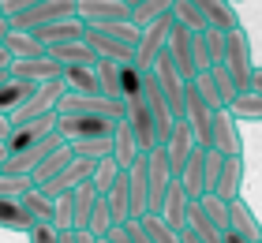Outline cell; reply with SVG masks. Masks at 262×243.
I'll return each instance as SVG.
<instances>
[{"label": "cell", "instance_id": "3", "mask_svg": "<svg viewBox=\"0 0 262 243\" xmlns=\"http://www.w3.org/2000/svg\"><path fill=\"white\" fill-rule=\"evenodd\" d=\"M154 82H158V90L169 97V108H172V116H180V108H184V86H187V79L176 71L172 64V56H169V49H161L158 56H154V64L146 68Z\"/></svg>", "mask_w": 262, "mask_h": 243}, {"label": "cell", "instance_id": "40", "mask_svg": "<svg viewBox=\"0 0 262 243\" xmlns=\"http://www.w3.org/2000/svg\"><path fill=\"white\" fill-rule=\"evenodd\" d=\"M34 184H30V176L27 172H4L0 168V194H11V198H23Z\"/></svg>", "mask_w": 262, "mask_h": 243}, {"label": "cell", "instance_id": "35", "mask_svg": "<svg viewBox=\"0 0 262 243\" xmlns=\"http://www.w3.org/2000/svg\"><path fill=\"white\" fill-rule=\"evenodd\" d=\"M23 206L30 210L34 221H53V198H49L41 187H30L27 194H23Z\"/></svg>", "mask_w": 262, "mask_h": 243}, {"label": "cell", "instance_id": "34", "mask_svg": "<svg viewBox=\"0 0 262 243\" xmlns=\"http://www.w3.org/2000/svg\"><path fill=\"white\" fill-rule=\"evenodd\" d=\"M172 19H176V23H184V27H187V30H195V34H202V30L210 27L206 15H202V11L191 4V0H176V4H172Z\"/></svg>", "mask_w": 262, "mask_h": 243}, {"label": "cell", "instance_id": "49", "mask_svg": "<svg viewBox=\"0 0 262 243\" xmlns=\"http://www.w3.org/2000/svg\"><path fill=\"white\" fill-rule=\"evenodd\" d=\"M8 131H11V120L0 113V139H8Z\"/></svg>", "mask_w": 262, "mask_h": 243}, {"label": "cell", "instance_id": "26", "mask_svg": "<svg viewBox=\"0 0 262 243\" xmlns=\"http://www.w3.org/2000/svg\"><path fill=\"white\" fill-rule=\"evenodd\" d=\"M34 225L30 210L23 206V198H11V194H0V228H8V232H27Z\"/></svg>", "mask_w": 262, "mask_h": 243}, {"label": "cell", "instance_id": "54", "mask_svg": "<svg viewBox=\"0 0 262 243\" xmlns=\"http://www.w3.org/2000/svg\"><path fill=\"white\" fill-rule=\"evenodd\" d=\"M4 34H8V19H0V45H4Z\"/></svg>", "mask_w": 262, "mask_h": 243}, {"label": "cell", "instance_id": "36", "mask_svg": "<svg viewBox=\"0 0 262 243\" xmlns=\"http://www.w3.org/2000/svg\"><path fill=\"white\" fill-rule=\"evenodd\" d=\"M195 202L202 206V213H206L210 221H213V225H217L221 232H225V225H229V202H225V198H217V194H213V191H206V194H199Z\"/></svg>", "mask_w": 262, "mask_h": 243}, {"label": "cell", "instance_id": "2", "mask_svg": "<svg viewBox=\"0 0 262 243\" xmlns=\"http://www.w3.org/2000/svg\"><path fill=\"white\" fill-rule=\"evenodd\" d=\"M116 120L109 116H90V113H56V131L75 142V139H109Z\"/></svg>", "mask_w": 262, "mask_h": 243}, {"label": "cell", "instance_id": "19", "mask_svg": "<svg viewBox=\"0 0 262 243\" xmlns=\"http://www.w3.org/2000/svg\"><path fill=\"white\" fill-rule=\"evenodd\" d=\"M11 75L30 79V82H49L60 75V64L45 53V56H30V60H11Z\"/></svg>", "mask_w": 262, "mask_h": 243}, {"label": "cell", "instance_id": "45", "mask_svg": "<svg viewBox=\"0 0 262 243\" xmlns=\"http://www.w3.org/2000/svg\"><path fill=\"white\" fill-rule=\"evenodd\" d=\"M124 236H127V243H154V239L146 236V228H142L135 217H131V221H124Z\"/></svg>", "mask_w": 262, "mask_h": 243}, {"label": "cell", "instance_id": "43", "mask_svg": "<svg viewBox=\"0 0 262 243\" xmlns=\"http://www.w3.org/2000/svg\"><path fill=\"white\" fill-rule=\"evenodd\" d=\"M210 79H213V86H217L221 101L229 105V101H232V94H236V82H232V75H229V71H225L221 64H213V68H210Z\"/></svg>", "mask_w": 262, "mask_h": 243}, {"label": "cell", "instance_id": "33", "mask_svg": "<svg viewBox=\"0 0 262 243\" xmlns=\"http://www.w3.org/2000/svg\"><path fill=\"white\" fill-rule=\"evenodd\" d=\"M176 0H139L135 8H131V23L135 27H142V23H150V19H161V15H169Z\"/></svg>", "mask_w": 262, "mask_h": 243}, {"label": "cell", "instance_id": "14", "mask_svg": "<svg viewBox=\"0 0 262 243\" xmlns=\"http://www.w3.org/2000/svg\"><path fill=\"white\" fill-rule=\"evenodd\" d=\"M244 176H247V168H244V153H225V161H221V176H217V187H213V194L225 202H232L236 194L244 191Z\"/></svg>", "mask_w": 262, "mask_h": 243}, {"label": "cell", "instance_id": "17", "mask_svg": "<svg viewBox=\"0 0 262 243\" xmlns=\"http://www.w3.org/2000/svg\"><path fill=\"white\" fill-rule=\"evenodd\" d=\"M187 206H191V198H187V191H184V184L172 176V184H169V191H165V198H161V206H158V213L169 221L176 232L184 228V221H187Z\"/></svg>", "mask_w": 262, "mask_h": 243}, {"label": "cell", "instance_id": "11", "mask_svg": "<svg viewBox=\"0 0 262 243\" xmlns=\"http://www.w3.org/2000/svg\"><path fill=\"white\" fill-rule=\"evenodd\" d=\"M90 172H94V161H86V157H79V153H71V161H68L41 191L49 194V198H56V194H71V191L82 184V180H90Z\"/></svg>", "mask_w": 262, "mask_h": 243}, {"label": "cell", "instance_id": "32", "mask_svg": "<svg viewBox=\"0 0 262 243\" xmlns=\"http://www.w3.org/2000/svg\"><path fill=\"white\" fill-rule=\"evenodd\" d=\"M113 228V210H109V198L105 194H98L94 198V206H90V217H86V232H94V236H105Z\"/></svg>", "mask_w": 262, "mask_h": 243}, {"label": "cell", "instance_id": "24", "mask_svg": "<svg viewBox=\"0 0 262 243\" xmlns=\"http://www.w3.org/2000/svg\"><path fill=\"white\" fill-rule=\"evenodd\" d=\"M4 49H8V56H11V60L45 56V45L34 38L30 30H15V27H8V34H4Z\"/></svg>", "mask_w": 262, "mask_h": 243}, {"label": "cell", "instance_id": "46", "mask_svg": "<svg viewBox=\"0 0 262 243\" xmlns=\"http://www.w3.org/2000/svg\"><path fill=\"white\" fill-rule=\"evenodd\" d=\"M221 243H255V239H247V236H240V232H232V228H225V232H221Z\"/></svg>", "mask_w": 262, "mask_h": 243}, {"label": "cell", "instance_id": "56", "mask_svg": "<svg viewBox=\"0 0 262 243\" xmlns=\"http://www.w3.org/2000/svg\"><path fill=\"white\" fill-rule=\"evenodd\" d=\"M135 4H139V0H127V8H135Z\"/></svg>", "mask_w": 262, "mask_h": 243}, {"label": "cell", "instance_id": "13", "mask_svg": "<svg viewBox=\"0 0 262 243\" xmlns=\"http://www.w3.org/2000/svg\"><path fill=\"white\" fill-rule=\"evenodd\" d=\"M161 146H165V153H169V165H172V176H176V172H180V165L187 161V153H191L199 142H195V135H191V127L184 124V116H176Z\"/></svg>", "mask_w": 262, "mask_h": 243}, {"label": "cell", "instance_id": "28", "mask_svg": "<svg viewBox=\"0 0 262 243\" xmlns=\"http://www.w3.org/2000/svg\"><path fill=\"white\" fill-rule=\"evenodd\" d=\"M45 53H49L60 68H68V64H90L94 68V60H98V56H94V49L82 41V38L79 41H64V45H49Z\"/></svg>", "mask_w": 262, "mask_h": 243}, {"label": "cell", "instance_id": "22", "mask_svg": "<svg viewBox=\"0 0 262 243\" xmlns=\"http://www.w3.org/2000/svg\"><path fill=\"white\" fill-rule=\"evenodd\" d=\"M109 139H113V161H116V168L124 172V168L135 161L142 150H139V142H135V135H131V127L124 124V120H116V124H113V135H109Z\"/></svg>", "mask_w": 262, "mask_h": 243}, {"label": "cell", "instance_id": "23", "mask_svg": "<svg viewBox=\"0 0 262 243\" xmlns=\"http://www.w3.org/2000/svg\"><path fill=\"white\" fill-rule=\"evenodd\" d=\"M38 90V82H30V79H19V75H8L4 82H0V113L11 116L15 108L27 101V97Z\"/></svg>", "mask_w": 262, "mask_h": 243}, {"label": "cell", "instance_id": "58", "mask_svg": "<svg viewBox=\"0 0 262 243\" xmlns=\"http://www.w3.org/2000/svg\"><path fill=\"white\" fill-rule=\"evenodd\" d=\"M255 243H262V239H255Z\"/></svg>", "mask_w": 262, "mask_h": 243}, {"label": "cell", "instance_id": "44", "mask_svg": "<svg viewBox=\"0 0 262 243\" xmlns=\"http://www.w3.org/2000/svg\"><path fill=\"white\" fill-rule=\"evenodd\" d=\"M38 0H0V15L4 19H15V15H23L27 8H34Z\"/></svg>", "mask_w": 262, "mask_h": 243}, {"label": "cell", "instance_id": "25", "mask_svg": "<svg viewBox=\"0 0 262 243\" xmlns=\"http://www.w3.org/2000/svg\"><path fill=\"white\" fill-rule=\"evenodd\" d=\"M68 161H71V146L64 142V146H56L53 153H45L41 161L30 168V184H34V187H45V184H49V180H53V176L68 165Z\"/></svg>", "mask_w": 262, "mask_h": 243}, {"label": "cell", "instance_id": "52", "mask_svg": "<svg viewBox=\"0 0 262 243\" xmlns=\"http://www.w3.org/2000/svg\"><path fill=\"white\" fill-rule=\"evenodd\" d=\"M180 239H184V243H202L195 232H187V228H180Z\"/></svg>", "mask_w": 262, "mask_h": 243}, {"label": "cell", "instance_id": "59", "mask_svg": "<svg viewBox=\"0 0 262 243\" xmlns=\"http://www.w3.org/2000/svg\"><path fill=\"white\" fill-rule=\"evenodd\" d=\"M0 19H4V15H0Z\"/></svg>", "mask_w": 262, "mask_h": 243}, {"label": "cell", "instance_id": "6", "mask_svg": "<svg viewBox=\"0 0 262 243\" xmlns=\"http://www.w3.org/2000/svg\"><path fill=\"white\" fill-rule=\"evenodd\" d=\"M165 49H169L172 64H176V71H180L184 79H195V75H199V60H195V30H187L184 23H176V19H172Z\"/></svg>", "mask_w": 262, "mask_h": 243}, {"label": "cell", "instance_id": "51", "mask_svg": "<svg viewBox=\"0 0 262 243\" xmlns=\"http://www.w3.org/2000/svg\"><path fill=\"white\" fill-rule=\"evenodd\" d=\"M4 68H11V56H8V49L0 45V71H4Z\"/></svg>", "mask_w": 262, "mask_h": 243}, {"label": "cell", "instance_id": "57", "mask_svg": "<svg viewBox=\"0 0 262 243\" xmlns=\"http://www.w3.org/2000/svg\"><path fill=\"white\" fill-rule=\"evenodd\" d=\"M232 4H240V0H232Z\"/></svg>", "mask_w": 262, "mask_h": 243}, {"label": "cell", "instance_id": "55", "mask_svg": "<svg viewBox=\"0 0 262 243\" xmlns=\"http://www.w3.org/2000/svg\"><path fill=\"white\" fill-rule=\"evenodd\" d=\"M8 75H11V68H4V71H0V82H4V79H8Z\"/></svg>", "mask_w": 262, "mask_h": 243}, {"label": "cell", "instance_id": "41", "mask_svg": "<svg viewBox=\"0 0 262 243\" xmlns=\"http://www.w3.org/2000/svg\"><path fill=\"white\" fill-rule=\"evenodd\" d=\"M195 82V90H199V97L206 101L210 108H225V101H221V94H217V86H213V79H210V68L206 71H199V75L191 79Z\"/></svg>", "mask_w": 262, "mask_h": 243}, {"label": "cell", "instance_id": "5", "mask_svg": "<svg viewBox=\"0 0 262 243\" xmlns=\"http://www.w3.org/2000/svg\"><path fill=\"white\" fill-rule=\"evenodd\" d=\"M169 27H172V11L161 19H150L139 27V41H135V64L146 71L154 64V56L165 49V41H169Z\"/></svg>", "mask_w": 262, "mask_h": 243}, {"label": "cell", "instance_id": "20", "mask_svg": "<svg viewBox=\"0 0 262 243\" xmlns=\"http://www.w3.org/2000/svg\"><path fill=\"white\" fill-rule=\"evenodd\" d=\"M225 228H232V232H240V236H247V239H262L258 217H255V210L240 198V194L229 202V225H225Z\"/></svg>", "mask_w": 262, "mask_h": 243}, {"label": "cell", "instance_id": "39", "mask_svg": "<svg viewBox=\"0 0 262 243\" xmlns=\"http://www.w3.org/2000/svg\"><path fill=\"white\" fill-rule=\"evenodd\" d=\"M221 161H225V153H217L213 146H206V153H202V194L217 187V176H221Z\"/></svg>", "mask_w": 262, "mask_h": 243}, {"label": "cell", "instance_id": "29", "mask_svg": "<svg viewBox=\"0 0 262 243\" xmlns=\"http://www.w3.org/2000/svg\"><path fill=\"white\" fill-rule=\"evenodd\" d=\"M60 79H64L68 94H98V75H94L90 64H68V68H60Z\"/></svg>", "mask_w": 262, "mask_h": 243}, {"label": "cell", "instance_id": "1", "mask_svg": "<svg viewBox=\"0 0 262 243\" xmlns=\"http://www.w3.org/2000/svg\"><path fill=\"white\" fill-rule=\"evenodd\" d=\"M221 68L232 75L236 90H247V86H251L255 56H251V38H247L244 27H232L229 34H225V56H221Z\"/></svg>", "mask_w": 262, "mask_h": 243}, {"label": "cell", "instance_id": "50", "mask_svg": "<svg viewBox=\"0 0 262 243\" xmlns=\"http://www.w3.org/2000/svg\"><path fill=\"white\" fill-rule=\"evenodd\" d=\"M251 86H255V90L262 94V68H258V64H255V75H251Z\"/></svg>", "mask_w": 262, "mask_h": 243}, {"label": "cell", "instance_id": "16", "mask_svg": "<svg viewBox=\"0 0 262 243\" xmlns=\"http://www.w3.org/2000/svg\"><path fill=\"white\" fill-rule=\"evenodd\" d=\"M225 34H229V30H217V27H206L202 34H195V60H199V71L221 64V56H225Z\"/></svg>", "mask_w": 262, "mask_h": 243}, {"label": "cell", "instance_id": "10", "mask_svg": "<svg viewBox=\"0 0 262 243\" xmlns=\"http://www.w3.org/2000/svg\"><path fill=\"white\" fill-rule=\"evenodd\" d=\"M75 19L82 27H101L113 19H131L127 0H75Z\"/></svg>", "mask_w": 262, "mask_h": 243}, {"label": "cell", "instance_id": "12", "mask_svg": "<svg viewBox=\"0 0 262 243\" xmlns=\"http://www.w3.org/2000/svg\"><path fill=\"white\" fill-rule=\"evenodd\" d=\"M82 41L94 49V56H98V60H116V64H127V60H135V45L116 41L113 34H105V30H98V27H86Z\"/></svg>", "mask_w": 262, "mask_h": 243}, {"label": "cell", "instance_id": "7", "mask_svg": "<svg viewBox=\"0 0 262 243\" xmlns=\"http://www.w3.org/2000/svg\"><path fill=\"white\" fill-rule=\"evenodd\" d=\"M71 15H75V0H38V4L27 8L23 15L8 19V27L34 30V27H45V23H56V19H71Z\"/></svg>", "mask_w": 262, "mask_h": 243}, {"label": "cell", "instance_id": "30", "mask_svg": "<svg viewBox=\"0 0 262 243\" xmlns=\"http://www.w3.org/2000/svg\"><path fill=\"white\" fill-rule=\"evenodd\" d=\"M184 228L187 232H195L202 243H221V228L210 221L206 213H202V206L191 198V206H187V221H184Z\"/></svg>", "mask_w": 262, "mask_h": 243}, {"label": "cell", "instance_id": "27", "mask_svg": "<svg viewBox=\"0 0 262 243\" xmlns=\"http://www.w3.org/2000/svg\"><path fill=\"white\" fill-rule=\"evenodd\" d=\"M202 153H206V146H195L191 153H187V161L180 165V172H176V180L184 184L187 198H199L202 194Z\"/></svg>", "mask_w": 262, "mask_h": 243}, {"label": "cell", "instance_id": "31", "mask_svg": "<svg viewBox=\"0 0 262 243\" xmlns=\"http://www.w3.org/2000/svg\"><path fill=\"white\" fill-rule=\"evenodd\" d=\"M135 221L146 228V236H150L154 243H184V239H180V232H176V228L165 221L161 213H154V210H150V213H142V217H135Z\"/></svg>", "mask_w": 262, "mask_h": 243}, {"label": "cell", "instance_id": "37", "mask_svg": "<svg viewBox=\"0 0 262 243\" xmlns=\"http://www.w3.org/2000/svg\"><path fill=\"white\" fill-rule=\"evenodd\" d=\"M120 176V168H116V161H113V153L109 157H98V161H94V172H90V184L98 187V194H105L113 187V180Z\"/></svg>", "mask_w": 262, "mask_h": 243}, {"label": "cell", "instance_id": "53", "mask_svg": "<svg viewBox=\"0 0 262 243\" xmlns=\"http://www.w3.org/2000/svg\"><path fill=\"white\" fill-rule=\"evenodd\" d=\"M4 161H8V146H4V139H0V168H4Z\"/></svg>", "mask_w": 262, "mask_h": 243}, {"label": "cell", "instance_id": "48", "mask_svg": "<svg viewBox=\"0 0 262 243\" xmlns=\"http://www.w3.org/2000/svg\"><path fill=\"white\" fill-rule=\"evenodd\" d=\"M75 239H79V243H98V236L86 232V228H75Z\"/></svg>", "mask_w": 262, "mask_h": 243}, {"label": "cell", "instance_id": "18", "mask_svg": "<svg viewBox=\"0 0 262 243\" xmlns=\"http://www.w3.org/2000/svg\"><path fill=\"white\" fill-rule=\"evenodd\" d=\"M232 113L236 124H262V94L255 86H247V90H236L232 94V101L225 105Z\"/></svg>", "mask_w": 262, "mask_h": 243}, {"label": "cell", "instance_id": "9", "mask_svg": "<svg viewBox=\"0 0 262 243\" xmlns=\"http://www.w3.org/2000/svg\"><path fill=\"white\" fill-rule=\"evenodd\" d=\"M49 131H56V108H53V113H41V116H30V120H19V124H11L4 146H8V153H15V150H23V146L45 139Z\"/></svg>", "mask_w": 262, "mask_h": 243}, {"label": "cell", "instance_id": "15", "mask_svg": "<svg viewBox=\"0 0 262 243\" xmlns=\"http://www.w3.org/2000/svg\"><path fill=\"white\" fill-rule=\"evenodd\" d=\"M34 38H38L45 49L49 45H64V41H79L82 34H86V27H82V23L71 15V19H56V23H45V27H34L30 30Z\"/></svg>", "mask_w": 262, "mask_h": 243}, {"label": "cell", "instance_id": "4", "mask_svg": "<svg viewBox=\"0 0 262 243\" xmlns=\"http://www.w3.org/2000/svg\"><path fill=\"white\" fill-rule=\"evenodd\" d=\"M169 184H172V165H169L165 146L158 142V146H150V150H146V206L154 213H158V206L165 198V191H169Z\"/></svg>", "mask_w": 262, "mask_h": 243}, {"label": "cell", "instance_id": "8", "mask_svg": "<svg viewBox=\"0 0 262 243\" xmlns=\"http://www.w3.org/2000/svg\"><path fill=\"white\" fill-rule=\"evenodd\" d=\"M217 153H244V135H240V124L232 120L229 108H213L210 116V142Z\"/></svg>", "mask_w": 262, "mask_h": 243}, {"label": "cell", "instance_id": "21", "mask_svg": "<svg viewBox=\"0 0 262 243\" xmlns=\"http://www.w3.org/2000/svg\"><path fill=\"white\" fill-rule=\"evenodd\" d=\"M191 4L206 15L210 27H217V30L240 27V15H236V4H232V0H191Z\"/></svg>", "mask_w": 262, "mask_h": 243}, {"label": "cell", "instance_id": "38", "mask_svg": "<svg viewBox=\"0 0 262 243\" xmlns=\"http://www.w3.org/2000/svg\"><path fill=\"white\" fill-rule=\"evenodd\" d=\"M68 146H71V153L86 157V161H98V157H109L113 153V139H75Z\"/></svg>", "mask_w": 262, "mask_h": 243}, {"label": "cell", "instance_id": "47", "mask_svg": "<svg viewBox=\"0 0 262 243\" xmlns=\"http://www.w3.org/2000/svg\"><path fill=\"white\" fill-rule=\"evenodd\" d=\"M56 243H79L75 239V228H60V232H56Z\"/></svg>", "mask_w": 262, "mask_h": 243}, {"label": "cell", "instance_id": "42", "mask_svg": "<svg viewBox=\"0 0 262 243\" xmlns=\"http://www.w3.org/2000/svg\"><path fill=\"white\" fill-rule=\"evenodd\" d=\"M56 232H60V228L53 221H34L23 236H27V243H56Z\"/></svg>", "mask_w": 262, "mask_h": 243}]
</instances>
